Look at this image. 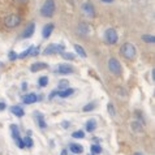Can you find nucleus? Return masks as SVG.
Returning <instances> with one entry per match:
<instances>
[{
	"label": "nucleus",
	"mask_w": 155,
	"mask_h": 155,
	"mask_svg": "<svg viewBox=\"0 0 155 155\" xmlns=\"http://www.w3.org/2000/svg\"><path fill=\"white\" fill-rule=\"evenodd\" d=\"M54 97H58V90H52V91H51V94L48 95V99L51 101V99H54Z\"/></svg>",
	"instance_id": "obj_34"
},
{
	"label": "nucleus",
	"mask_w": 155,
	"mask_h": 155,
	"mask_svg": "<svg viewBox=\"0 0 155 155\" xmlns=\"http://www.w3.org/2000/svg\"><path fill=\"white\" fill-rule=\"evenodd\" d=\"M94 108H95V103H89V104L82 107V111L84 112H90V111H93Z\"/></svg>",
	"instance_id": "obj_30"
},
{
	"label": "nucleus",
	"mask_w": 155,
	"mask_h": 155,
	"mask_svg": "<svg viewBox=\"0 0 155 155\" xmlns=\"http://www.w3.org/2000/svg\"><path fill=\"white\" fill-rule=\"evenodd\" d=\"M48 67L46 63H34L31 67H30V71H31L33 73H35V72H39L41 69H46V68Z\"/></svg>",
	"instance_id": "obj_18"
},
{
	"label": "nucleus",
	"mask_w": 155,
	"mask_h": 155,
	"mask_svg": "<svg viewBox=\"0 0 155 155\" xmlns=\"http://www.w3.org/2000/svg\"><path fill=\"white\" fill-rule=\"evenodd\" d=\"M65 51V47L63 45H55V43H51L45 48L43 54L45 55H54V54H61Z\"/></svg>",
	"instance_id": "obj_4"
},
{
	"label": "nucleus",
	"mask_w": 155,
	"mask_h": 155,
	"mask_svg": "<svg viewBox=\"0 0 155 155\" xmlns=\"http://www.w3.org/2000/svg\"><path fill=\"white\" fill-rule=\"evenodd\" d=\"M11 112L15 116H17V117H22V116L25 115V111L22 107H20V106H12L11 107Z\"/></svg>",
	"instance_id": "obj_15"
},
{
	"label": "nucleus",
	"mask_w": 155,
	"mask_h": 155,
	"mask_svg": "<svg viewBox=\"0 0 155 155\" xmlns=\"http://www.w3.org/2000/svg\"><path fill=\"white\" fill-rule=\"evenodd\" d=\"M60 55H61L63 59H65V60H74L76 59V55L71 54V52H61Z\"/></svg>",
	"instance_id": "obj_27"
},
{
	"label": "nucleus",
	"mask_w": 155,
	"mask_h": 155,
	"mask_svg": "<svg viewBox=\"0 0 155 155\" xmlns=\"http://www.w3.org/2000/svg\"><path fill=\"white\" fill-rule=\"evenodd\" d=\"M7 108V104L4 102H0V111H4Z\"/></svg>",
	"instance_id": "obj_35"
},
{
	"label": "nucleus",
	"mask_w": 155,
	"mask_h": 155,
	"mask_svg": "<svg viewBox=\"0 0 155 155\" xmlns=\"http://www.w3.org/2000/svg\"><path fill=\"white\" fill-rule=\"evenodd\" d=\"M11 132H12V138H13L15 141L16 140H18V138H21L20 137V130H18V127L17 125H11Z\"/></svg>",
	"instance_id": "obj_20"
},
{
	"label": "nucleus",
	"mask_w": 155,
	"mask_h": 155,
	"mask_svg": "<svg viewBox=\"0 0 155 155\" xmlns=\"http://www.w3.org/2000/svg\"><path fill=\"white\" fill-rule=\"evenodd\" d=\"M21 87H22V90H26V89H28V84H26V82H24L22 85H21Z\"/></svg>",
	"instance_id": "obj_39"
},
{
	"label": "nucleus",
	"mask_w": 155,
	"mask_h": 155,
	"mask_svg": "<svg viewBox=\"0 0 155 155\" xmlns=\"http://www.w3.org/2000/svg\"><path fill=\"white\" fill-rule=\"evenodd\" d=\"M38 85H39L41 87H46V86L48 85V77H47V76L39 77V80H38Z\"/></svg>",
	"instance_id": "obj_23"
},
{
	"label": "nucleus",
	"mask_w": 155,
	"mask_h": 155,
	"mask_svg": "<svg viewBox=\"0 0 155 155\" xmlns=\"http://www.w3.org/2000/svg\"><path fill=\"white\" fill-rule=\"evenodd\" d=\"M8 59H9V61H15L17 59V54L15 51H9V54H8Z\"/></svg>",
	"instance_id": "obj_32"
},
{
	"label": "nucleus",
	"mask_w": 155,
	"mask_h": 155,
	"mask_svg": "<svg viewBox=\"0 0 155 155\" xmlns=\"http://www.w3.org/2000/svg\"><path fill=\"white\" fill-rule=\"evenodd\" d=\"M21 24V17L18 15H9L4 18V25L5 28L8 29H13V28H17L18 25Z\"/></svg>",
	"instance_id": "obj_3"
},
{
	"label": "nucleus",
	"mask_w": 155,
	"mask_h": 155,
	"mask_svg": "<svg viewBox=\"0 0 155 155\" xmlns=\"http://www.w3.org/2000/svg\"><path fill=\"white\" fill-rule=\"evenodd\" d=\"M85 128L86 132H94L97 128V120L95 119H89L85 123Z\"/></svg>",
	"instance_id": "obj_14"
},
{
	"label": "nucleus",
	"mask_w": 155,
	"mask_h": 155,
	"mask_svg": "<svg viewBox=\"0 0 155 155\" xmlns=\"http://www.w3.org/2000/svg\"><path fill=\"white\" fill-rule=\"evenodd\" d=\"M61 127H63L64 129H68V128H69V123H68V121H63V123H61Z\"/></svg>",
	"instance_id": "obj_36"
},
{
	"label": "nucleus",
	"mask_w": 155,
	"mask_h": 155,
	"mask_svg": "<svg viewBox=\"0 0 155 155\" xmlns=\"http://www.w3.org/2000/svg\"><path fill=\"white\" fill-rule=\"evenodd\" d=\"M34 50V46H30L28 50H25L22 54H20V55H17V58L18 59H24V58H26V56H29L30 54H31V51Z\"/></svg>",
	"instance_id": "obj_24"
},
{
	"label": "nucleus",
	"mask_w": 155,
	"mask_h": 155,
	"mask_svg": "<svg viewBox=\"0 0 155 155\" xmlns=\"http://www.w3.org/2000/svg\"><path fill=\"white\" fill-rule=\"evenodd\" d=\"M73 93H74V89L68 87V89H64V90H60V91H58V97H60V98H68V97L73 95Z\"/></svg>",
	"instance_id": "obj_17"
},
{
	"label": "nucleus",
	"mask_w": 155,
	"mask_h": 155,
	"mask_svg": "<svg viewBox=\"0 0 155 155\" xmlns=\"http://www.w3.org/2000/svg\"><path fill=\"white\" fill-rule=\"evenodd\" d=\"M130 128H132V130L134 132V133H138V132L143 130V127H142V124L140 121H137V120H136V121H132Z\"/></svg>",
	"instance_id": "obj_19"
},
{
	"label": "nucleus",
	"mask_w": 155,
	"mask_h": 155,
	"mask_svg": "<svg viewBox=\"0 0 155 155\" xmlns=\"http://www.w3.org/2000/svg\"><path fill=\"white\" fill-rule=\"evenodd\" d=\"M81 9H82V13L86 16V17H94L95 16V9H94L93 4L91 3H84L82 7H81Z\"/></svg>",
	"instance_id": "obj_8"
},
{
	"label": "nucleus",
	"mask_w": 155,
	"mask_h": 155,
	"mask_svg": "<svg viewBox=\"0 0 155 155\" xmlns=\"http://www.w3.org/2000/svg\"><path fill=\"white\" fill-rule=\"evenodd\" d=\"M54 29H55V25L54 24H47V25H45L43 26V30H42V35H43V38L45 39H47V38H50V35L52 34V31H54Z\"/></svg>",
	"instance_id": "obj_11"
},
{
	"label": "nucleus",
	"mask_w": 155,
	"mask_h": 155,
	"mask_svg": "<svg viewBox=\"0 0 155 155\" xmlns=\"http://www.w3.org/2000/svg\"><path fill=\"white\" fill-rule=\"evenodd\" d=\"M87 155H93V154H87Z\"/></svg>",
	"instance_id": "obj_42"
},
{
	"label": "nucleus",
	"mask_w": 155,
	"mask_h": 155,
	"mask_svg": "<svg viewBox=\"0 0 155 155\" xmlns=\"http://www.w3.org/2000/svg\"><path fill=\"white\" fill-rule=\"evenodd\" d=\"M22 141H24V145H25V147H33L34 142H33V140L30 138L29 136H28V137H25V138H24Z\"/></svg>",
	"instance_id": "obj_28"
},
{
	"label": "nucleus",
	"mask_w": 155,
	"mask_h": 155,
	"mask_svg": "<svg viewBox=\"0 0 155 155\" xmlns=\"http://www.w3.org/2000/svg\"><path fill=\"white\" fill-rule=\"evenodd\" d=\"M18 2H25V0H18Z\"/></svg>",
	"instance_id": "obj_41"
},
{
	"label": "nucleus",
	"mask_w": 155,
	"mask_h": 155,
	"mask_svg": "<svg viewBox=\"0 0 155 155\" xmlns=\"http://www.w3.org/2000/svg\"><path fill=\"white\" fill-rule=\"evenodd\" d=\"M108 69L115 76H120V74H121V65H120L119 60L115 59V58H111L108 60Z\"/></svg>",
	"instance_id": "obj_6"
},
{
	"label": "nucleus",
	"mask_w": 155,
	"mask_h": 155,
	"mask_svg": "<svg viewBox=\"0 0 155 155\" xmlns=\"http://www.w3.org/2000/svg\"><path fill=\"white\" fill-rule=\"evenodd\" d=\"M90 28H89V25L86 24V22H81V24H78V26H77V33L78 34H81V35H86V34H89V30Z\"/></svg>",
	"instance_id": "obj_13"
},
{
	"label": "nucleus",
	"mask_w": 155,
	"mask_h": 155,
	"mask_svg": "<svg viewBox=\"0 0 155 155\" xmlns=\"http://www.w3.org/2000/svg\"><path fill=\"white\" fill-rule=\"evenodd\" d=\"M34 30H35V24L34 22H29L25 28L24 33H22V38H30L34 34Z\"/></svg>",
	"instance_id": "obj_10"
},
{
	"label": "nucleus",
	"mask_w": 155,
	"mask_h": 155,
	"mask_svg": "<svg viewBox=\"0 0 155 155\" xmlns=\"http://www.w3.org/2000/svg\"><path fill=\"white\" fill-rule=\"evenodd\" d=\"M134 155H142V154H141V153H136Z\"/></svg>",
	"instance_id": "obj_40"
},
{
	"label": "nucleus",
	"mask_w": 155,
	"mask_h": 155,
	"mask_svg": "<svg viewBox=\"0 0 155 155\" xmlns=\"http://www.w3.org/2000/svg\"><path fill=\"white\" fill-rule=\"evenodd\" d=\"M69 149H71V151L74 154V155H78V154H82L84 153V147L80 143H71L69 145Z\"/></svg>",
	"instance_id": "obj_16"
},
{
	"label": "nucleus",
	"mask_w": 155,
	"mask_h": 155,
	"mask_svg": "<svg viewBox=\"0 0 155 155\" xmlns=\"http://www.w3.org/2000/svg\"><path fill=\"white\" fill-rule=\"evenodd\" d=\"M120 54H121V56L127 60H133L136 58L137 55V48L136 46L133 45L130 42H125L124 45H121L120 47Z\"/></svg>",
	"instance_id": "obj_1"
},
{
	"label": "nucleus",
	"mask_w": 155,
	"mask_h": 155,
	"mask_svg": "<svg viewBox=\"0 0 155 155\" xmlns=\"http://www.w3.org/2000/svg\"><path fill=\"white\" fill-rule=\"evenodd\" d=\"M142 41L146 42V43H154L155 38H154V35H147V34H145V35H142Z\"/></svg>",
	"instance_id": "obj_29"
},
{
	"label": "nucleus",
	"mask_w": 155,
	"mask_h": 155,
	"mask_svg": "<svg viewBox=\"0 0 155 155\" xmlns=\"http://www.w3.org/2000/svg\"><path fill=\"white\" fill-rule=\"evenodd\" d=\"M69 87V81L68 80H60L59 81V89L60 90H64V89H68Z\"/></svg>",
	"instance_id": "obj_25"
},
{
	"label": "nucleus",
	"mask_w": 155,
	"mask_h": 155,
	"mask_svg": "<svg viewBox=\"0 0 155 155\" xmlns=\"http://www.w3.org/2000/svg\"><path fill=\"white\" fill-rule=\"evenodd\" d=\"M22 101H24L25 104H33V103H35L38 101V97L34 93H29L26 95L22 97Z\"/></svg>",
	"instance_id": "obj_12"
},
{
	"label": "nucleus",
	"mask_w": 155,
	"mask_h": 155,
	"mask_svg": "<svg viewBox=\"0 0 155 155\" xmlns=\"http://www.w3.org/2000/svg\"><path fill=\"white\" fill-rule=\"evenodd\" d=\"M16 143H17V146H18V149H24V147H25V145H24V141H22V138H18V140H16Z\"/></svg>",
	"instance_id": "obj_33"
},
{
	"label": "nucleus",
	"mask_w": 155,
	"mask_h": 155,
	"mask_svg": "<svg viewBox=\"0 0 155 155\" xmlns=\"http://www.w3.org/2000/svg\"><path fill=\"white\" fill-rule=\"evenodd\" d=\"M107 111H108V114L112 116V117H115V115H116V110H115V107H114V104L112 103H108L107 104Z\"/></svg>",
	"instance_id": "obj_31"
},
{
	"label": "nucleus",
	"mask_w": 155,
	"mask_h": 155,
	"mask_svg": "<svg viewBox=\"0 0 155 155\" xmlns=\"http://www.w3.org/2000/svg\"><path fill=\"white\" fill-rule=\"evenodd\" d=\"M55 13V0H46L41 8V15L47 18H51Z\"/></svg>",
	"instance_id": "obj_2"
},
{
	"label": "nucleus",
	"mask_w": 155,
	"mask_h": 155,
	"mask_svg": "<svg viewBox=\"0 0 155 155\" xmlns=\"http://www.w3.org/2000/svg\"><path fill=\"white\" fill-rule=\"evenodd\" d=\"M104 39H106V43L107 45H115L116 42H117L119 39V35H117V33H116V30L112 29V28H108L106 30V33H104Z\"/></svg>",
	"instance_id": "obj_5"
},
{
	"label": "nucleus",
	"mask_w": 155,
	"mask_h": 155,
	"mask_svg": "<svg viewBox=\"0 0 155 155\" xmlns=\"http://www.w3.org/2000/svg\"><path fill=\"white\" fill-rule=\"evenodd\" d=\"M34 119H35V121H37V124H38V127H39L41 129H46V128H47L45 116H43V114H41L39 111H35V112H34Z\"/></svg>",
	"instance_id": "obj_9"
},
{
	"label": "nucleus",
	"mask_w": 155,
	"mask_h": 155,
	"mask_svg": "<svg viewBox=\"0 0 155 155\" xmlns=\"http://www.w3.org/2000/svg\"><path fill=\"white\" fill-rule=\"evenodd\" d=\"M55 72L59 73V74H72V73L74 72V68L68 63H63V64H59V65L55 67Z\"/></svg>",
	"instance_id": "obj_7"
},
{
	"label": "nucleus",
	"mask_w": 155,
	"mask_h": 155,
	"mask_svg": "<svg viewBox=\"0 0 155 155\" xmlns=\"http://www.w3.org/2000/svg\"><path fill=\"white\" fill-rule=\"evenodd\" d=\"M90 150H91V153H90V154H93V155H98V154L102 153L101 145H91V146H90Z\"/></svg>",
	"instance_id": "obj_22"
},
{
	"label": "nucleus",
	"mask_w": 155,
	"mask_h": 155,
	"mask_svg": "<svg viewBox=\"0 0 155 155\" xmlns=\"http://www.w3.org/2000/svg\"><path fill=\"white\" fill-rule=\"evenodd\" d=\"M102 3H104V4H111V3H114L115 0H101Z\"/></svg>",
	"instance_id": "obj_37"
},
{
	"label": "nucleus",
	"mask_w": 155,
	"mask_h": 155,
	"mask_svg": "<svg viewBox=\"0 0 155 155\" xmlns=\"http://www.w3.org/2000/svg\"><path fill=\"white\" fill-rule=\"evenodd\" d=\"M72 137L73 138H77V140H81L85 137V132L84 130H76V132L72 133Z\"/></svg>",
	"instance_id": "obj_26"
},
{
	"label": "nucleus",
	"mask_w": 155,
	"mask_h": 155,
	"mask_svg": "<svg viewBox=\"0 0 155 155\" xmlns=\"http://www.w3.org/2000/svg\"><path fill=\"white\" fill-rule=\"evenodd\" d=\"M74 51L80 55L81 58H84V59L86 58V51L84 50V47H82V46H80V45H74Z\"/></svg>",
	"instance_id": "obj_21"
},
{
	"label": "nucleus",
	"mask_w": 155,
	"mask_h": 155,
	"mask_svg": "<svg viewBox=\"0 0 155 155\" xmlns=\"http://www.w3.org/2000/svg\"><path fill=\"white\" fill-rule=\"evenodd\" d=\"M60 155H68V150L67 149H63L61 153H60Z\"/></svg>",
	"instance_id": "obj_38"
}]
</instances>
